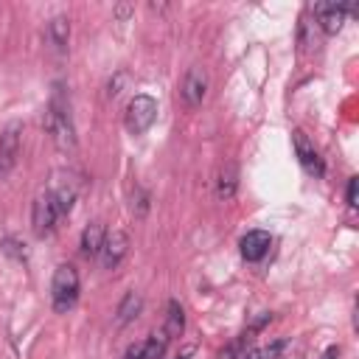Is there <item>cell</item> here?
<instances>
[{"instance_id": "obj_1", "label": "cell", "mask_w": 359, "mask_h": 359, "mask_svg": "<svg viewBox=\"0 0 359 359\" xmlns=\"http://www.w3.org/2000/svg\"><path fill=\"white\" fill-rule=\"evenodd\" d=\"M45 129L53 137V143L62 151H70L76 146V123L70 115V101L62 90V84H53L50 101H48V112H45Z\"/></svg>"}, {"instance_id": "obj_2", "label": "cell", "mask_w": 359, "mask_h": 359, "mask_svg": "<svg viewBox=\"0 0 359 359\" xmlns=\"http://www.w3.org/2000/svg\"><path fill=\"white\" fill-rule=\"evenodd\" d=\"M79 292H81V280H79V272L73 264H59L53 278H50V303H53V311L65 314L76 306L79 300Z\"/></svg>"}, {"instance_id": "obj_3", "label": "cell", "mask_w": 359, "mask_h": 359, "mask_svg": "<svg viewBox=\"0 0 359 359\" xmlns=\"http://www.w3.org/2000/svg\"><path fill=\"white\" fill-rule=\"evenodd\" d=\"M157 121V101L146 93H137L126 107V129L129 135H143Z\"/></svg>"}, {"instance_id": "obj_4", "label": "cell", "mask_w": 359, "mask_h": 359, "mask_svg": "<svg viewBox=\"0 0 359 359\" xmlns=\"http://www.w3.org/2000/svg\"><path fill=\"white\" fill-rule=\"evenodd\" d=\"M59 219H62V213H59L53 196H50L48 191L36 194V199H34V205H31V227H34V233H36L39 238L50 236V233L56 230V222H59Z\"/></svg>"}, {"instance_id": "obj_5", "label": "cell", "mask_w": 359, "mask_h": 359, "mask_svg": "<svg viewBox=\"0 0 359 359\" xmlns=\"http://www.w3.org/2000/svg\"><path fill=\"white\" fill-rule=\"evenodd\" d=\"M205 95H208V73H205V67L194 65V67L185 73V79H182L180 98H182V104H185L188 109H196V107L205 101Z\"/></svg>"}, {"instance_id": "obj_6", "label": "cell", "mask_w": 359, "mask_h": 359, "mask_svg": "<svg viewBox=\"0 0 359 359\" xmlns=\"http://www.w3.org/2000/svg\"><path fill=\"white\" fill-rule=\"evenodd\" d=\"M20 140H22V126H20V123H8V126L0 132V180L8 177L11 168L17 165Z\"/></svg>"}, {"instance_id": "obj_7", "label": "cell", "mask_w": 359, "mask_h": 359, "mask_svg": "<svg viewBox=\"0 0 359 359\" xmlns=\"http://www.w3.org/2000/svg\"><path fill=\"white\" fill-rule=\"evenodd\" d=\"M126 252H129V236H126L123 230H109L107 238H104V244H101L98 264H101L104 269H115V266L123 261Z\"/></svg>"}, {"instance_id": "obj_8", "label": "cell", "mask_w": 359, "mask_h": 359, "mask_svg": "<svg viewBox=\"0 0 359 359\" xmlns=\"http://www.w3.org/2000/svg\"><path fill=\"white\" fill-rule=\"evenodd\" d=\"M348 11H356L353 3H317L314 6V17L325 34H337L342 28Z\"/></svg>"}, {"instance_id": "obj_9", "label": "cell", "mask_w": 359, "mask_h": 359, "mask_svg": "<svg viewBox=\"0 0 359 359\" xmlns=\"http://www.w3.org/2000/svg\"><path fill=\"white\" fill-rule=\"evenodd\" d=\"M269 247H272V236L266 230H250L238 241V250H241L244 261H261L269 252Z\"/></svg>"}, {"instance_id": "obj_10", "label": "cell", "mask_w": 359, "mask_h": 359, "mask_svg": "<svg viewBox=\"0 0 359 359\" xmlns=\"http://www.w3.org/2000/svg\"><path fill=\"white\" fill-rule=\"evenodd\" d=\"M292 140H294V154H297V160H300V165L309 171V174H323V160H320V154H317V149L311 146V140L306 137V132H294L292 135Z\"/></svg>"}, {"instance_id": "obj_11", "label": "cell", "mask_w": 359, "mask_h": 359, "mask_svg": "<svg viewBox=\"0 0 359 359\" xmlns=\"http://www.w3.org/2000/svg\"><path fill=\"white\" fill-rule=\"evenodd\" d=\"M104 238H107V230H104V224H101V222H90V224L81 230V241H79V247H81V255H84V258H98Z\"/></svg>"}, {"instance_id": "obj_12", "label": "cell", "mask_w": 359, "mask_h": 359, "mask_svg": "<svg viewBox=\"0 0 359 359\" xmlns=\"http://www.w3.org/2000/svg\"><path fill=\"white\" fill-rule=\"evenodd\" d=\"M48 194L53 196V202H56V208H59L62 216H67V213L73 210V202H76V185H73L70 180H59V177H56V180L50 182Z\"/></svg>"}, {"instance_id": "obj_13", "label": "cell", "mask_w": 359, "mask_h": 359, "mask_svg": "<svg viewBox=\"0 0 359 359\" xmlns=\"http://www.w3.org/2000/svg\"><path fill=\"white\" fill-rule=\"evenodd\" d=\"M140 309H143V297H140L137 292H126V294L121 297L118 309H115V323H118V325H126V323L137 320Z\"/></svg>"}, {"instance_id": "obj_14", "label": "cell", "mask_w": 359, "mask_h": 359, "mask_svg": "<svg viewBox=\"0 0 359 359\" xmlns=\"http://www.w3.org/2000/svg\"><path fill=\"white\" fill-rule=\"evenodd\" d=\"M236 188H238V168L233 163H227L222 171H219V180H216V196L219 199H233L236 196Z\"/></svg>"}, {"instance_id": "obj_15", "label": "cell", "mask_w": 359, "mask_h": 359, "mask_svg": "<svg viewBox=\"0 0 359 359\" xmlns=\"http://www.w3.org/2000/svg\"><path fill=\"white\" fill-rule=\"evenodd\" d=\"M67 39H70V20L56 14L50 22H48V42L56 48V50H65L67 48Z\"/></svg>"}, {"instance_id": "obj_16", "label": "cell", "mask_w": 359, "mask_h": 359, "mask_svg": "<svg viewBox=\"0 0 359 359\" xmlns=\"http://www.w3.org/2000/svg\"><path fill=\"white\" fill-rule=\"evenodd\" d=\"M182 328H185V314H182V306L177 303V300H171L168 303V314H165V337L171 339V337H180L182 334Z\"/></svg>"}, {"instance_id": "obj_17", "label": "cell", "mask_w": 359, "mask_h": 359, "mask_svg": "<svg viewBox=\"0 0 359 359\" xmlns=\"http://www.w3.org/2000/svg\"><path fill=\"white\" fill-rule=\"evenodd\" d=\"M165 345H168L165 331L151 334V337L143 342V356H146V359H163V356H165Z\"/></svg>"}, {"instance_id": "obj_18", "label": "cell", "mask_w": 359, "mask_h": 359, "mask_svg": "<svg viewBox=\"0 0 359 359\" xmlns=\"http://www.w3.org/2000/svg\"><path fill=\"white\" fill-rule=\"evenodd\" d=\"M0 247H3V252L14 255V258H25V244H20V241L11 238V236H6V238L0 241Z\"/></svg>"}, {"instance_id": "obj_19", "label": "cell", "mask_w": 359, "mask_h": 359, "mask_svg": "<svg viewBox=\"0 0 359 359\" xmlns=\"http://www.w3.org/2000/svg\"><path fill=\"white\" fill-rule=\"evenodd\" d=\"M356 191H359V180L351 177V180H348V191H345V202H348L351 208H356Z\"/></svg>"}, {"instance_id": "obj_20", "label": "cell", "mask_w": 359, "mask_h": 359, "mask_svg": "<svg viewBox=\"0 0 359 359\" xmlns=\"http://www.w3.org/2000/svg\"><path fill=\"white\" fill-rule=\"evenodd\" d=\"M123 359H146V356H143V342L129 345V348H126V353H123Z\"/></svg>"}, {"instance_id": "obj_21", "label": "cell", "mask_w": 359, "mask_h": 359, "mask_svg": "<svg viewBox=\"0 0 359 359\" xmlns=\"http://www.w3.org/2000/svg\"><path fill=\"white\" fill-rule=\"evenodd\" d=\"M337 356H339V345H328L323 353V359H337Z\"/></svg>"}, {"instance_id": "obj_22", "label": "cell", "mask_w": 359, "mask_h": 359, "mask_svg": "<svg viewBox=\"0 0 359 359\" xmlns=\"http://www.w3.org/2000/svg\"><path fill=\"white\" fill-rule=\"evenodd\" d=\"M241 359H261V353H258V351H247Z\"/></svg>"}, {"instance_id": "obj_23", "label": "cell", "mask_w": 359, "mask_h": 359, "mask_svg": "<svg viewBox=\"0 0 359 359\" xmlns=\"http://www.w3.org/2000/svg\"><path fill=\"white\" fill-rule=\"evenodd\" d=\"M191 353H194V348H185V351H182V353H180V356H177V359H188V356H191Z\"/></svg>"}]
</instances>
